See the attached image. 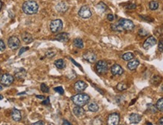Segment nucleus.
<instances>
[{"instance_id": "nucleus-1", "label": "nucleus", "mask_w": 163, "mask_h": 125, "mask_svg": "<svg viewBox=\"0 0 163 125\" xmlns=\"http://www.w3.org/2000/svg\"><path fill=\"white\" fill-rule=\"evenodd\" d=\"M38 9H39V6L37 2L33 0H28L23 4L22 10L26 15H34L37 12Z\"/></svg>"}, {"instance_id": "nucleus-2", "label": "nucleus", "mask_w": 163, "mask_h": 125, "mask_svg": "<svg viewBox=\"0 0 163 125\" xmlns=\"http://www.w3.org/2000/svg\"><path fill=\"white\" fill-rule=\"evenodd\" d=\"M72 101L73 102L76 106H84L87 104L90 100V97L88 94H84V93H79L76 95L72 96L71 97Z\"/></svg>"}, {"instance_id": "nucleus-3", "label": "nucleus", "mask_w": 163, "mask_h": 125, "mask_svg": "<svg viewBox=\"0 0 163 125\" xmlns=\"http://www.w3.org/2000/svg\"><path fill=\"white\" fill-rule=\"evenodd\" d=\"M119 24L121 26V27L123 29V30H127V31H132L134 28V24L131 20L128 19L122 18L118 21Z\"/></svg>"}, {"instance_id": "nucleus-4", "label": "nucleus", "mask_w": 163, "mask_h": 125, "mask_svg": "<svg viewBox=\"0 0 163 125\" xmlns=\"http://www.w3.org/2000/svg\"><path fill=\"white\" fill-rule=\"evenodd\" d=\"M95 69L98 73L100 75H104L108 71V64L105 60H99L96 63Z\"/></svg>"}, {"instance_id": "nucleus-5", "label": "nucleus", "mask_w": 163, "mask_h": 125, "mask_svg": "<svg viewBox=\"0 0 163 125\" xmlns=\"http://www.w3.org/2000/svg\"><path fill=\"white\" fill-rule=\"evenodd\" d=\"M63 28V22L60 19L52 20L50 24V30L53 33H58Z\"/></svg>"}, {"instance_id": "nucleus-6", "label": "nucleus", "mask_w": 163, "mask_h": 125, "mask_svg": "<svg viewBox=\"0 0 163 125\" xmlns=\"http://www.w3.org/2000/svg\"><path fill=\"white\" fill-rule=\"evenodd\" d=\"M83 59L90 63H94L97 60V55L91 50H87L83 53Z\"/></svg>"}, {"instance_id": "nucleus-7", "label": "nucleus", "mask_w": 163, "mask_h": 125, "mask_svg": "<svg viewBox=\"0 0 163 125\" xmlns=\"http://www.w3.org/2000/svg\"><path fill=\"white\" fill-rule=\"evenodd\" d=\"M79 16L80 17L83 19H88L89 17H91L92 13H91V11L90 9V8L87 6H84L81 8L79 11Z\"/></svg>"}, {"instance_id": "nucleus-8", "label": "nucleus", "mask_w": 163, "mask_h": 125, "mask_svg": "<svg viewBox=\"0 0 163 125\" xmlns=\"http://www.w3.org/2000/svg\"><path fill=\"white\" fill-rule=\"evenodd\" d=\"M14 77L8 73L3 74L1 78H0V82L2 83V85H5V86H9L12 83L14 82Z\"/></svg>"}, {"instance_id": "nucleus-9", "label": "nucleus", "mask_w": 163, "mask_h": 125, "mask_svg": "<svg viewBox=\"0 0 163 125\" xmlns=\"http://www.w3.org/2000/svg\"><path fill=\"white\" fill-rule=\"evenodd\" d=\"M8 47L11 49L15 50L17 49L20 47V42L17 36L14 35V36L10 37L9 39H8Z\"/></svg>"}, {"instance_id": "nucleus-10", "label": "nucleus", "mask_w": 163, "mask_h": 125, "mask_svg": "<svg viewBox=\"0 0 163 125\" xmlns=\"http://www.w3.org/2000/svg\"><path fill=\"white\" fill-rule=\"evenodd\" d=\"M119 115L116 112L112 113L109 115L107 118V124L109 125H117L119 123Z\"/></svg>"}, {"instance_id": "nucleus-11", "label": "nucleus", "mask_w": 163, "mask_h": 125, "mask_svg": "<svg viewBox=\"0 0 163 125\" xmlns=\"http://www.w3.org/2000/svg\"><path fill=\"white\" fill-rule=\"evenodd\" d=\"M156 42H156V38H154L153 36H150L146 39V41H145L144 43H143V47L146 50L150 49V48H152L153 46H154V45L156 44Z\"/></svg>"}, {"instance_id": "nucleus-12", "label": "nucleus", "mask_w": 163, "mask_h": 125, "mask_svg": "<svg viewBox=\"0 0 163 125\" xmlns=\"http://www.w3.org/2000/svg\"><path fill=\"white\" fill-rule=\"evenodd\" d=\"M88 85L83 81H77L74 85V89L76 91L80 93L83 92L85 89L87 88Z\"/></svg>"}, {"instance_id": "nucleus-13", "label": "nucleus", "mask_w": 163, "mask_h": 125, "mask_svg": "<svg viewBox=\"0 0 163 125\" xmlns=\"http://www.w3.org/2000/svg\"><path fill=\"white\" fill-rule=\"evenodd\" d=\"M111 72L113 76H121L124 72V70L119 64H114L111 67Z\"/></svg>"}, {"instance_id": "nucleus-14", "label": "nucleus", "mask_w": 163, "mask_h": 125, "mask_svg": "<svg viewBox=\"0 0 163 125\" xmlns=\"http://www.w3.org/2000/svg\"><path fill=\"white\" fill-rule=\"evenodd\" d=\"M55 9L59 13H64L68 10V5L64 2H61L56 5Z\"/></svg>"}, {"instance_id": "nucleus-15", "label": "nucleus", "mask_w": 163, "mask_h": 125, "mask_svg": "<svg viewBox=\"0 0 163 125\" xmlns=\"http://www.w3.org/2000/svg\"><path fill=\"white\" fill-rule=\"evenodd\" d=\"M26 70L24 69H18L17 70L15 71V77L17 79V80H20V79H23L26 77Z\"/></svg>"}, {"instance_id": "nucleus-16", "label": "nucleus", "mask_w": 163, "mask_h": 125, "mask_svg": "<svg viewBox=\"0 0 163 125\" xmlns=\"http://www.w3.org/2000/svg\"><path fill=\"white\" fill-rule=\"evenodd\" d=\"M21 38H22L24 42L26 43V44H30L33 41V38L31 34L29 33H26V32H24V33H22Z\"/></svg>"}, {"instance_id": "nucleus-17", "label": "nucleus", "mask_w": 163, "mask_h": 125, "mask_svg": "<svg viewBox=\"0 0 163 125\" xmlns=\"http://www.w3.org/2000/svg\"><path fill=\"white\" fill-rule=\"evenodd\" d=\"M11 117H12V119L15 122H20L21 120V113L17 109H13L11 111Z\"/></svg>"}, {"instance_id": "nucleus-18", "label": "nucleus", "mask_w": 163, "mask_h": 125, "mask_svg": "<svg viewBox=\"0 0 163 125\" xmlns=\"http://www.w3.org/2000/svg\"><path fill=\"white\" fill-rule=\"evenodd\" d=\"M140 65L139 60H132L128 63L127 67L129 70H134L137 68V66Z\"/></svg>"}, {"instance_id": "nucleus-19", "label": "nucleus", "mask_w": 163, "mask_h": 125, "mask_svg": "<svg viewBox=\"0 0 163 125\" xmlns=\"http://www.w3.org/2000/svg\"><path fill=\"white\" fill-rule=\"evenodd\" d=\"M129 121L132 124H137L141 121V116L136 113H132L129 116Z\"/></svg>"}, {"instance_id": "nucleus-20", "label": "nucleus", "mask_w": 163, "mask_h": 125, "mask_svg": "<svg viewBox=\"0 0 163 125\" xmlns=\"http://www.w3.org/2000/svg\"><path fill=\"white\" fill-rule=\"evenodd\" d=\"M55 39L59 42H67L69 40V35L67 33H61L55 36Z\"/></svg>"}, {"instance_id": "nucleus-21", "label": "nucleus", "mask_w": 163, "mask_h": 125, "mask_svg": "<svg viewBox=\"0 0 163 125\" xmlns=\"http://www.w3.org/2000/svg\"><path fill=\"white\" fill-rule=\"evenodd\" d=\"M72 112L76 117H81L85 114V110L82 108V106H79L74 107L72 109Z\"/></svg>"}, {"instance_id": "nucleus-22", "label": "nucleus", "mask_w": 163, "mask_h": 125, "mask_svg": "<svg viewBox=\"0 0 163 125\" xmlns=\"http://www.w3.org/2000/svg\"><path fill=\"white\" fill-rule=\"evenodd\" d=\"M88 109L89 111H91V112H96L98 111L99 106L96 103H95V102H91V103H89L88 106Z\"/></svg>"}, {"instance_id": "nucleus-23", "label": "nucleus", "mask_w": 163, "mask_h": 125, "mask_svg": "<svg viewBox=\"0 0 163 125\" xmlns=\"http://www.w3.org/2000/svg\"><path fill=\"white\" fill-rule=\"evenodd\" d=\"M122 57L124 60L130 61L134 58V53H132V52H127V53H125L122 56Z\"/></svg>"}, {"instance_id": "nucleus-24", "label": "nucleus", "mask_w": 163, "mask_h": 125, "mask_svg": "<svg viewBox=\"0 0 163 125\" xmlns=\"http://www.w3.org/2000/svg\"><path fill=\"white\" fill-rule=\"evenodd\" d=\"M73 45L76 48H82L84 47L83 41L81 39H79V38H77V39H74V41H73Z\"/></svg>"}, {"instance_id": "nucleus-25", "label": "nucleus", "mask_w": 163, "mask_h": 125, "mask_svg": "<svg viewBox=\"0 0 163 125\" xmlns=\"http://www.w3.org/2000/svg\"><path fill=\"white\" fill-rule=\"evenodd\" d=\"M54 65H55V66L58 69H63L65 67V62L63 61V60L62 59L57 60L54 62Z\"/></svg>"}, {"instance_id": "nucleus-26", "label": "nucleus", "mask_w": 163, "mask_h": 125, "mask_svg": "<svg viewBox=\"0 0 163 125\" xmlns=\"http://www.w3.org/2000/svg\"><path fill=\"white\" fill-rule=\"evenodd\" d=\"M128 88V85L125 82H119L116 86V89L119 91H123Z\"/></svg>"}, {"instance_id": "nucleus-27", "label": "nucleus", "mask_w": 163, "mask_h": 125, "mask_svg": "<svg viewBox=\"0 0 163 125\" xmlns=\"http://www.w3.org/2000/svg\"><path fill=\"white\" fill-rule=\"evenodd\" d=\"M111 29L113 30V31H116V32L123 31V29L121 27V26L119 25L118 22L116 23V24H111Z\"/></svg>"}, {"instance_id": "nucleus-28", "label": "nucleus", "mask_w": 163, "mask_h": 125, "mask_svg": "<svg viewBox=\"0 0 163 125\" xmlns=\"http://www.w3.org/2000/svg\"><path fill=\"white\" fill-rule=\"evenodd\" d=\"M161 81H162L161 76H155L153 77L152 80H151V82H152L153 85H160V83L161 82Z\"/></svg>"}, {"instance_id": "nucleus-29", "label": "nucleus", "mask_w": 163, "mask_h": 125, "mask_svg": "<svg viewBox=\"0 0 163 125\" xmlns=\"http://www.w3.org/2000/svg\"><path fill=\"white\" fill-rule=\"evenodd\" d=\"M97 8H98V10L99 11H100V12H104V11L107 10V6H106L104 2H100L98 4V6H97Z\"/></svg>"}, {"instance_id": "nucleus-30", "label": "nucleus", "mask_w": 163, "mask_h": 125, "mask_svg": "<svg viewBox=\"0 0 163 125\" xmlns=\"http://www.w3.org/2000/svg\"><path fill=\"white\" fill-rule=\"evenodd\" d=\"M149 8H150V10H156L159 8V3L156 1H151V2L149 3Z\"/></svg>"}, {"instance_id": "nucleus-31", "label": "nucleus", "mask_w": 163, "mask_h": 125, "mask_svg": "<svg viewBox=\"0 0 163 125\" xmlns=\"http://www.w3.org/2000/svg\"><path fill=\"white\" fill-rule=\"evenodd\" d=\"M156 107L158 110L163 112V98H160V99L158 100L157 103H156Z\"/></svg>"}, {"instance_id": "nucleus-32", "label": "nucleus", "mask_w": 163, "mask_h": 125, "mask_svg": "<svg viewBox=\"0 0 163 125\" xmlns=\"http://www.w3.org/2000/svg\"><path fill=\"white\" fill-rule=\"evenodd\" d=\"M40 88H41V90H42L43 93H48V91H49V88H48L45 83H42V84L41 85Z\"/></svg>"}, {"instance_id": "nucleus-33", "label": "nucleus", "mask_w": 163, "mask_h": 125, "mask_svg": "<svg viewBox=\"0 0 163 125\" xmlns=\"http://www.w3.org/2000/svg\"><path fill=\"white\" fill-rule=\"evenodd\" d=\"M55 54H56L55 51H52V50H48V51H47V52H46V57H49V58H52V57H53L54 56H55Z\"/></svg>"}, {"instance_id": "nucleus-34", "label": "nucleus", "mask_w": 163, "mask_h": 125, "mask_svg": "<svg viewBox=\"0 0 163 125\" xmlns=\"http://www.w3.org/2000/svg\"><path fill=\"white\" fill-rule=\"evenodd\" d=\"M54 90H55L56 92L59 93L60 94H63V93H64V90H63L62 87H57V88H54Z\"/></svg>"}, {"instance_id": "nucleus-35", "label": "nucleus", "mask_w": 163, "mask_h": 125, "mask_svg": "<svg viewBox=\"0 0 163 125\" xmlns=\"http://www.w3.org/2000/svg\"><path fill=\"white\" fill-rule=\"evenodd\" d=\"M158 48H159V51L162 53H163V40L160 41L159 44H158Z\"/></svg>"}, {"instance_id": "nucleus-36", "label": "nucleus", "mask_w": 163, "mask_h": 125, "mask_svg": "<svg viewBox=\"0 0 163 125\" xmlns=\"http://www.w3.org/2000/svg\"><path fill=\"white\" fill-rule=\"evenodd\" d=\"M6 49V44L2 39H0V51H2Z\"/></svg>"}, {"instance_id": "nucleus-37", "label": "nucleus", "mask_w": 163, "mask_h": 125, "mask_svg": "<svg viewBox=\"0 0 163 125\" xmlns=\"http://www.w3.org/2000/svg\"><path fill=\"white\" fill-rule=\"evenodd\" d=\"M125 8L129 10H133L134 8H136V5L135 4H129V5L125 6Z\"/></svg>"}, {"instance_id": "nucleus-38", "label": "nucleus", "mask_w": 163, "mask_h": 125, "mask_svg": "<svg viewBox=\"0 0 163 125\" xmlns=\"http://www.w3.org/2000/svg\"><path fill=\"white\" fill-rule=\"evenodd\" d=\"M139 35H141V36H145V35H146V34H147V32L145 31L143 29H141V30H139Z\"/></svg>"}, {"instance_id": "nucleus-39", "label": "nucleus", "mask_w": 163, "mask_h": 125, "mask_svg": "<svg viewBox=\"0 0 163 125\" xmlns=\"http://www.w3.org/2000/svg\"><path fill=\"white\" fill-rule=\"evenodd\" d=\"M141 18H143V20H146V21H150V22H151V21H153V19H151L150 17H148V16H141Z\"/></svg>"}, {"instance_id": "nucleus-40", "label": "nucleus", "mask_w": 163, "mask_h": 125, "mask_svg": "<svg viewBox=\"0 0 163 125\" xmlns=\"http://www.w3.org/2000/svg\"><path fill=\"white\" fill-rule=\"evenodd\" d=\"M114 16H113V15H112V14H109V15H107V19L108 20H109V21H113V20H114Z\"/></svg>"}, {"instance_id": "nucleus-41", "label": "nucleus", "mask_w": 163, "mask_h": 125, "mask_svg": "<svg viewBox=\"0 0 163 125\" xmlns=\"http://www.w3.org/2000/svg\"><path fill=\"white\" fill-rule=\"evenodd\" d=\"M26 50H28V48H21V49L20 50V51H19V55H21L23 53H24L25 51H26Z\"/></svg>"}, {"instance_id": "nucleus-42", "label": "nucleus", "mask_w": 163, "mask_h": 125, "mask_svg": "<svg viewBox=\"0 0 163 125\" xmlns=\"http://www.w3.org/2000/svg\"><path fill=\"white\" fill-rule=\"evenodd\" d=\"M34 125H37V124H42V125H43V124H45V123L43 122H42V121H39V122H35V123L33 124Z\"/></svg>"}, {"instance_id": "nucleus-43", "label": "nucleus", "mask_w": 163, "mask_h": 125, "mask_svg": "<svg viewBox=\"0 0 163 125\" xmlns=\"http://www.w3.org/2000/svg\"><path fill=\"white\" fill-rule=\"evenodd\" d=\"M159 124H160L163 125V117L160 119V121H159Z\"/></svg>"}, {"instance_id": "nucleus-44", "label": "nucleus", "mask_w": 163, "mask_h": 125, "mask_svg": "<svg viewBox=\"0 0 163 125\" xmlns=\"http://www.w3.org/2000/svg\"><path fill=\"white\" fill-rule=\"evenodd\" d=\"M63 124H70V123L67 121H63Z\"/></svg>"}, {"instance_id": "nucleus-45", "label": "nucleus", "mask_w": 163, "mask_h": 125, "mask_svg": "<svg viewBox=\"0 0 163 125\" xmlns=\"http://www.w3.org/2000/svg\"><path fill=\"white\" fill-rule=\"evenodd\" d=\"M2 1L0 0V10H1V8H2Z\"/></svg>"}, {"instance_id": "nucleus-46", "label": "nucleus", "mask_w": 163, "mask_h": 125, "mask_svg": "<svg viewBox=\"0 0 163 125\" xmlns=\"http://www.w3.org/2000/svg\"><path fill=\"white\" fill-rule=\"evenodd\" d=\"M38 98H40V99H44V97H40V96H36Z\"/></svg>"}, {"instance_id": "nucleus-47", "label": "nucleus", "mask_w": 163, "mask_h": 125, "mask_svg": "<svg viewBox=\"0 0 163 125\" xmlns=\"http://www.w3.org/2000/svg\"><path fill=\"white\" fill-rule=\"evenodd\" d=\"M3 99V97H2V95H0V100H1V99Z\"/></svg>"}, {"instance_id": "nucleus-48", "label": "nucleus", "mask_w": 163, "mask_h": 125, "mask_svg": "<svg viewBox=\"0 0 163 125\" xmlns=\"http://www.w3.org/2000/svg\"><path fill=\"white\" fill-rule=\"evenodd\" d=\"M161 90L163 92V85H162V88H161Z\"/></svg>"}, {"instance_id": "nucleus-49", "label": "nucleus", "mask_w": 163, "mask_h": 125, "mask_svg": "<svg viewBox=\"0 0 163 125\" xmlns=\"http://www.w3.org/2000/svg\"><path fill=\"white\" fill-rule=\"evenodd\" d=\"M2 76V72H1V70H0V78Z\"/></svg>"}, {"instance_id": "nucleus-50", "label": "nucleus", "mask_w": 163, "mask_h": 125, "mask_svg": "<svg viewBox=\"0 0 163 125\" xmlns=\"http://www.w3.org/2000/svg\"><path fill=\"white\" fill-rule=\"evenodd\" d=\"M2 90V87L0 85V90Z\"/></svg>"}]
</instances>
